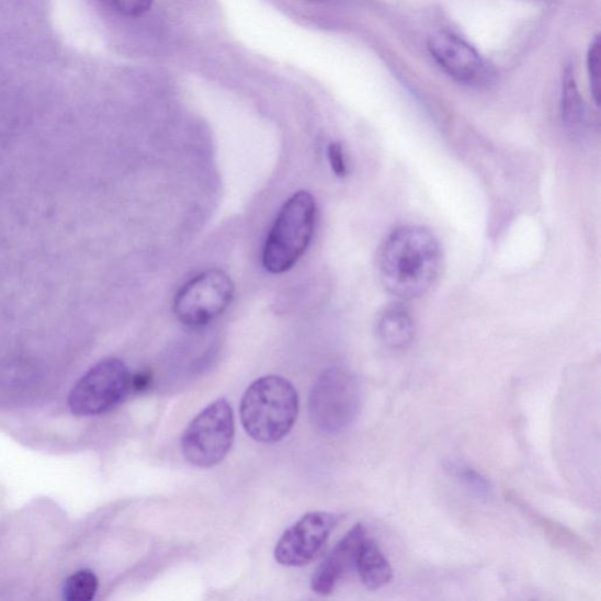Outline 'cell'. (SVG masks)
I'll return each instance as SVG.
<instances>
[{"label": "cell", "instance_id": "obj_1", "mask_svg": "<svg viewBox=\"0 0 601 601\" xmlns=\"http://www.w3.org/2000/svg\"><path fill=\"white\" fill-rule=\"evenodd\" d=\"M441 246L427 228L404 226L384 240L377 256L382 286L399 298L424 295L441 271Z\"/></svg>", "mask_w": 601, "mask_h": 601}, {"label": "cell", "instance_id": "obj_2", "mask_svg": "<svg viewBox=\"0 0 601 601\" xmlns=\"http://www.w3.org/2000/svg\"><path fill=\"white\" fill-rule=\"evenodd\" d=\"M298 407L292 382L281 376H264L250 384L241 399V423L249 438L274 444L294 428Z\"/></svg>", "mask_w": 601, "mask_h": 601}, {"label": "cell", "instance_id": "obj_3", "mask_svg": "<svg viewBox=\"0 0 601 601\" xmlns=\"http://www.w3.org/2000/svg\"><path fill=\"white\" fill-rule=\"evenodd\" d=\"M316 203L308 192L295 193L283 205L267 237L262 262L267 272L291 271L305 256L314 237Z\"/></svg>", "mask_w": 601, "mask_h": 601}, {"label": "cell", "instance_id": "obj_4", "mask_svg": "<svg viewBox=\"0 0 601 601\" xmlns=\"http://www.w3.org/2000/svg\"><path fill=\"white\" fill-rule=\"evenodd\" d=\"M362 388L348 370L330 368L316 379L309 396V419L316 431L338 436L354 426L362 409Z\"/></svg>", "mask_w": 601, "mask_h": 601}, {"label": "cell", "instance_id": "obj_5", "mask_svg": "<svg viewBox=\"0 0 601 601\" xmlns=\"http://www.w3.org/2000/svg\"><path fill=\"white\" fill-rule=\"evenodd\" d=\"M236 438V420L226 398L214 400L190 423L181 438L183 457L202 469L219 465Z\"/></svg>", "mask_w": 601, "mask_h": 601}, {"label": "cell", "instance_id": "obj_6", "mask_svg": "<svg viewBox=\"0 0 601 601\" xmlns=\"http://www.w3.org/2000/svg\"><path fill=\"white\" fill-rule=\"evenodd\" d=\"M127 365L118 359L99 362L83 375L69 396L73 415L90 417L106 413L124 402L131 393Z\"/></svg>", "mask_w": 601, "mask_h": 601}, {"label": "cell", "instance_id": "obj_7", "mask_svg": "<svg viewBox=\"0 0 601 601\" xmlns=\"http://www.w3.org/2000/svg\"><path fill=\"white\" fill-rule=\"evenodd\" d=\"M234 292V283L225 272H204L179 291L173 305L174 314L188 327L208 326L230 306Z\"/></svg>", "mask_w": 601, "mask_h": 601}, {"label": "cell", "instance_id": "obj_8", "mask_svg": "<svg viewBox=\"0 0 601 601\" xmlns=\"http://www.w3.org/2000/svg\"><path fill=\"white\" fill-rule=\"evenodd\" d=\"M341 519L340 514L324 511L305 514L282 534L274 549L275 560L287 567L308 565L321 553Z\"/></svg>", "mask_w": 601, "mask_h": 601}, {"label": "cell", "instance_id": "obj_9", "mask_svg": "<svg viewBox=\"0 0 601 601\" xmlns=\"http://www.w3.org/2000/svg\"><path fill=\"white\" fill-rule=\"evenodd\" d=\"M429 52L441 68L467 87L487 86L491 71L476 49L449 32H439L429 39Z\"/></svg>", "mask_w": 601, "mask_h": 601}, {"label": "cell", "instance_id": "obj_10", "mask_svg": "<svg viewBox=\"0 0 601 601\" xmlns=\"http://www.w3.org/2000/svg\"><path fill=\"white\" fill-rule=\"evenodd\" d=\"M366 537L368 536L362 524H356L347 532L314 572L310 580L314 593L329 596L350 571L355 570L359 551Z\"/></svg>", "mask_w": 601, "mask_h": 601}, {"label": "cell", "instance_id": "obj_11", "mask_svg": "<svg viewBox=\"0 0 601 601\" xmlns=\"http://www.w3.org/2000/svg\"><path fill=\"white\" fill-rule=\"evenodd\" d=\"M355 570L363 586L372 591L387 587L394 576L390 562L379 546L368 537L360 547Z\"/></svg>", "mask_w": 601, "mask_h": 601}, {"label": "cell", "instance_id": "obj_12", "mask_svg": "<svg viewBox=\"0 0 601 601\" xmlns=\"http://www.w3.org/2000/svg\"><path fill=\"white\" fill-rule=\"evenodd\" d=\"M376 333L382 344L392 349H404L415 337L412 317L404 307L387 308L378 317Z\"/></svg>", "mask_w": 601, "mask_h": 601}, {"label": "cell", "instance_id": "obj_13", "mask_svg": "<svg viewBox=\"0 0 601 601\" xmlns=\"http://www.w3.org/2000/svg\"><path fill=\"white\" fill-rule=\"evenodd\" d=\"M507 498L514 507L519 508L525 515H528V519L536 524L545 536L556 546L571 551L574 554L586 553V546H583L582 542L572 531L554 522L553 520H548L547 517L531 508L519 495L510 492L507 495Z\"/></svg>", "mask_w": 601, "mask_h": 601}, {"label": "cell", "instance_id": "obj_14", "mask_svg": "<svg viewBox=\"0 0 601 601\" xmlns=\"http://www.w3.org/2000/svg\"><path fill=\"white\" fill-rule=\"evenodd\" d=\"M451 477L455 478L469 494L480 500H490L494 497L491 481L474 467L458 462H451L445 467Z\"/></svg>", "mask_w": 601, "mask_h": 601}, {"label": "cell", "instance_id": "obj_15", "mask_svg": "<svg viewBox=\"0 0 601 601\" xmlns=\"http://www.w3.org/2000/svg\"><path fill=\"white\" fill-rule=\"evenodd\" d=\"M563 94V121L567 128L578 132L583 125L586 111L571 71L566 72Z\"/></svg>", "mask_w": 601, "mask_h": 601}, {"label": "cell", "instance_id": "obj_16", "mask_svg": "<svg viewBox=\"0 0 601 601\" xmlns=\"http://www.w3.org/2000/svg\"><path fill=\"white\" fill-rule=\"evenodd\" d=\"M99 580L91 570H80L66 579L63 597L68 601H90L94 599Z\"/></svg>", "mask_w": 601, "mask_h": 601}, {"label": "cell", "instance_id": "obj_17", "mask_svg": "<svg viewBox=\"0 0 601 601\" xmlns=\"http://www.w3.org/2000/svg\"><path fill=\"white\" fill-rule=\"evenodd\" d=\"M115 12L125 16H139L152 7L154 0H102Z\"/></svg>", "mask_w": 601, "mask_h": 601}, {"label": "cell", "instance_id": "obj_18", "mask_svg": "<svg viewBox=\"0 0 601 601\" xmlns=\"http://www.w3.org/2000/svg\"><path fill=\"white\" fill-rule=\"evenodd\" d=\"M600 39L597 37L590 47L589 53V73L591 80V89L596 99V103H600Z\"/></svg>", "mask_w": 601, "mask_h": 601}, {"label": "cell", "instance_id": "obj_19", "mask_svg": "<svg viewBox=\"0 0 601 601\" xmlns=\"http://www.w3.org/2000/svg\"><path fill=\"white\" fill-rule=\"evenodd\" d=\"M328 159L331 171L339 178L348 174V167L344 158L343 147L340 143H331L328 146Z\"/></svg>", "mask_w": 601, "mask_h": 601}, {"label": "cell", "instance_id": "obj_20", "mask_svg": "<svg viewBox=\"0 0 601 601\" xmlns=\"http://www.w3.org/2000/svg\"><path fill=\"white\" fill-rule=\"evenodd\" d=\"M150 381H152V377L147 372L133 375L131 377V392L143 393L147 390L150 386Z\"/></svg>", "mask_w": 601, "mask_h": 601}, {"label": "cell", "instance_id": "obj_21", "mask_svg": "<svg viewBox=\"0 0 601 601\" xmlns=\"http://www.w3.org/2000/svg\"><path fill=\"white\" fill-rule=\"evenodd\" d=\"M310 2H326V0H310Z\"/></svg>", "mask_w": 601, "mask_h": 601}]
</instances>
